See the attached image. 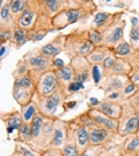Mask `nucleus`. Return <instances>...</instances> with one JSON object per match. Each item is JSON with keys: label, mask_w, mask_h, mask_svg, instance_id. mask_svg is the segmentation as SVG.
Listing matches in <instances>:
<instances>
[{"label": "nucleus", "mask_w": 139, "mask_h": 156, "mask_svg": "<svg viewBox=\"0 0 139 156\" xmlns=\"http://www.w3.org/2000/svg\"><path fill=\"white\" fill-rule=\"evenodd\" d=\"M110 51H111V49H108L107 47H104V45H99V47H95L94 49H92V52L86 59H87V62L90 63L91 67L102 66L103 60L106 59V56L108 55Z\"/></svg>", "instance_id": "nucleus-25"}, {"label": "nucleus", "mask_w": 139, "mask_h": 156, "mask_svg": "<svg viewBox=\"0 0 139 156\" xmlns=\"http://www.w3.org/2000/svg\"><path fill=\"white\" fill-rule=\"evenodd\" d=\"M63 156H80V151L76 145V140H75V135H74V128L72 124L70 122V128H68V136L64 145L60 150Z\"/></svg>", "instance_id": "nucleus-21"}, {"label": "nucleus", "mask_w": 139, "mask_h": 156, "mask_svg": "<svg viewBox=\"0 0 139 156\" xmlns=\"http://www.w3.org/2000/svg\"><path fill=\"white\" fill-rule=\"evenodd\" d=\"M12 96L20 107H24V105L34 101L35 96H36V92H31V91L21 90V88H17V87H12Z\"/></svg>", "instance_id": "nucleus-23"}, {"label": "nucleus", "mask_w": 139, "mask_h": 156, "mask_svg": "<svg viewBox=\"0 0 139 156\" xmlns=\"http://www.w3.org/2000/svg\"><path fill=\"white\" fill-rule=\"evenodd\" d=\"M102 156H111V155H102Z\"/></svg>", "instance_id": "nucleus-50"}, {"label": "nucleus", "mask_w": 139, "mask_h": 156, "mask_svg": "<svg viewBox=\"0 0 139 156\" xmlns=\"http://www.w3.org/2000/svg\"><path fill=\"white\" fill-rule=\"evenodd\" d=\"M139 154V136L131 135V136L123 137L122 140V155L124 156H135Z\"/></svg>", "instance_id": "nucleus-22"}, {"label": "nucleus", "mask_w": 139, "mask_h": 156, "mask_svg": "<svg viewBox=\"0 0 139 156\" xmlns=\"http://www.w3.org/2000/svg\"><path fill=\"white\" fill-rule=\"evenodd\" d=\"M15 150L19 151L23 156H40V154H39V152L34 151L31 147H28V145L24 144V143H16Z\"/></svg>", "instance_id": "nucleus-38"}, {"label": "nucleus", "mask_w": 139, "mask_h": 156, "mask_svg": "<svg viewBox=\"0 0 139 156\" xmlns=\"http://www.w3.org/2000/svg\"><path fill=\"white\" fill-rule=\"evenodd\" d=\"M55 72H56L58 79H59L60 86H62L63 88H66V90H67V87L75 80V71H74L72 66H71L70 63L66 67H63V68L55 71Z\"/></svg>", "instance_id": "nucleus-24"}, {"label": "nucleus", "mask_w": 139, "mask_h": 156, "mask_svg": "<svg viewBox=\"0 0 139 156\" xmlns=\"http://www.w3.org/2000/svg\"><path fill=\"white\" fill-rule=\"evenodd\" d=\"M138 129H139V116L133 105L126 103V104H123V112L119 119L118 135L122 137L138 135Z\"/></svg>", "instance_id": "nucleus-5"}, {"label": "nucleus", "mask_w": 139, "mask_h": 156, "mask_svg": "<svg viewBox=\"0 0 139 156\" xmlns=\"http://www.w3.org/2000/svg\"><path fill=\"white\" fill-rule=\"evenodd\" d=\"M11 49V44H0V60H3Z\"/></svg>", "instance_id": "nucleus-47"}, {"label": "nucleus", "mask_w": 139, "mask_h": 156, "mask_svg": "<svg viewBox=\"0 0 139 156\" xmlns=\"http://www.w3.org/2000/svg\"><path fill=\"white\" fill-rule=\"evenodd\" d=\"M16 143H24V144H30L32 141V129H31V124L23 123V126L19 128V131L16 132L15 137Z\"/></svg>", "instance_id": "nucleus-32"}, {"label": "nucleus", "mask_w": 139, "mask_h": 156, "mask_svg": "<svg viewBox=\"0 0 139 156\" xmlns=\"http://www.w3.org/2000/svg\"><path fill=\"white\" fill-rule=\"evenodd\" d=\"M70 120H63L59 116L55 118V128L52 133V140L49 144V150H62L68 136Z\"/></svg>", "instance_id": "nucleus-9"}, {"label": "nucleus", "mask_w": 139, "mask_h": 156, "mask_svg": "<svg viewBox=\"0 0 139 156\" xmlns=\"http://www.w3.org/2000/svg\"><path fill=\"white\" fill-rule=\"evenodd\" d=\"M28 73H30L28 64L24 62L23 59L19 60V62L16 63V67H15V69H13V72H12L13 79H17V77H21V76H26V75H28Z\"/></svg>", "instance_id": "nucleus-33"}, {"label": "nucleus", "mask_w": 139, "mask_h": 156, "mask_svg": "<svg viewBox=\"0 0 139 156\" xmlns=\"http://www.w3.org/2000/svg\"><path fill=\"white\" fill-rule=\"evenodd\" d=\"M130 81L127 76H120V75H106L103 76L102 81L99 83L98 88L104 92V94H110V92L115 91H122L126 84Z\"/></svg>", "instance_id": "nucleus-12"}, {"label": "nucleus", "mask_w": 139, "mask_h": 156, "mask_svg": "<svg viewBox=\"0 0 139 156\" xmlns=\"http://www.w3.org/2000/svg\"><path fill=\"white\" fill-rule=\"evenodd\" d=\"M71 124H72V128H74V135H75V140H76V145L79 148L80 154L84 152L90 147V129L87 127L82 126V124L75 123L72 119L70 120Z\"/></svg>", "instance_id": "nucleus-15"}, {"label": "nucleus", "mask_w": 139, "mask_h": 156, "mask_svg": "<svg viewBox=\"0 0 139 156\" xmlns=\"http://www.w3.org/2000/svg\"><path fill=\"white\" fill-rule=\"evenodd\" d=\"M7 3H8V8L12 13V16L17 22L19 17L23 15V12L28 7V0H7Z\"/></svg>", "instance_id": "nucleus-29"}, {"label": "nucleus", "mask_w": 139, "mask_h": 156, "mask_svg": "<svg viewBox=\"0 0 139 156\" xmlns=\"http://www.w3.org/2000/svg\"><path fill=\"white\" fill-rule=\"evenodd\" d=\"M2 122L5 124L7 133L12 135L13 132H17L19 128L23 126V119H21V113L20 111H9V112H3L2 113Z\"/></svg>", "instance_id": "nucleus-16"}, {"label": "nucleus", "mask_w": 139, "mask_h": 156, "mask_svg": "<svg viewBox=\"0 0 139 156\" xmlns=\"http://www.w3.org/2000/svg\"><path fill=\"white\" fill-rule=\"evenodd\" d=\"M131 72H133V67L131 64L124 59H116V63L114 64L110 72H107L106 75H120V76H127L130 77ZM103 75V76H106Z\"/></svg>", "instance_id": "nucleus-26"}, {"label": "nucleus", "mask_w": 139, "mask_h": 156, "mask_svg": "<svg viewBox=\"0 0 139 156\" xmlns=\"http://www.w3.org/2000/svg\"><path fill=\"white\" fill-rule=\"evenodd\" d=\"M64 45H66V35L58 34L49 43L42 45V47L39 48V51H40L42 55H44L46 58L53 60L64 51Z\"/></svg>", "instance_id": "nucleus-10"}, {"label": "nucleus", "mask_w": 139, "mask_h": 156, "mask_svg": "<svg viewBox=\"0 0 139 156\" xmlns=\"http://www.w3.org/2000/svg\"><path fill=\"white\" fill-rule=\"evenodd\" d=\"M118 137V133H112L104 128H95L90 129V145L92 147H106L107 144L112 143Z\"/></svg>", "instance_id": "nucleus-14"}, {"label": "nucleus", "mask_w": 139, "mask_h": 156, "mask_svg": "<svg viewBox=\"0 0 139 156\" xmlns=\"http://www.w3.org/2000/svg\"><path fill=\"white\" fill-rule=\"evenodd\" d=\"M116 16V12H104V11H98L92 16L91 19V27L92 30H96L99 32L104 31L107 26L114 20V17Z\"/></svg>", "instance_id": "nucleus-19"}, {"label": "nucleus", "mask_w": 139, "mask_h": 156, "mask_svg": "<svg viewBox=\"0 0 139 156\" xmlns=\"http://www.w3.org/2000/svg\"><path fill=\"white\" fill-rule=\"evenodd\" d=\"M20 113H21L23 123L31 124V122L35 119V116L39 113V109H38L36 103L32 101V103H30V104L24 105V107H20Z\"/></svg>", "instance_id": "nucleus-31"}, {"label": "nucleus", "mask_w": 139, "mask_h": 156, "mask_svg": "<svg viewBox=\"0 0 139 156\" xmlns=\"http://www.w3.org/2000/svg\"><path fill=\"white\" fill-rule=\"evenodd\" d=\"M23 60L28 64L30 73L35 79H38L42 73L52 69V60L46 58L44 55H42V52L39 51V49L28 51L27 54L23 56Z\"/></svg>", "instance_id": "nucleus-6"}, {"label": "nucleus", "mask_w": 139, "mask_h": 156, "mask_svg": "<svg viewBox=\"0 0 139 156\" xmlns=\"http://www.w3.org/2000/svg\"><path fill=\"white\" fill-rule=\"evenodd\" d=\"M101 66H94V67H91V77H92V80H94V83H95V86L98 87L99 86V83L102 81V77L103 75L101 73Z\"/></svg>", "instance_id": "nucleus-43"}, {"label": "nucleus", "mask_w": 139, "mask_h": 156, "mask_svg": "<svg viewBox=\"0 0 139 156\" xmlns=\"http://www.w3.org/2000/svg\"><path fill=\"white\" fill-rule=\"evenodd\" d=\"M84 87V84H80V83H75V81H72V83L70 84L68 87H67V92L71 95L72 92H75V91H79V90H82V88Z\"/></svg>", "instance_id": "nucleus-46"}, {"label": "nucleus", "mask_w": 139, "mask_h": 156, "mask_svg": "<svg viewBox=\"0 0 139 156\" xmlns=\"http://www.w3.org/2000/svg\"><path fill=\"white\" fill-rule=\"evenodd\" d=\"M112 52H114V55H115L118 59L130 60L135 54H137L138 51H135V49L131 47V44L128 43L127 40H123L122 43H119L115 48L112 49Z\"/></svg>", "instance_id": "nucleus-27"}, {"label": "nucleus", "mask_w": 139, "mask_h": 156, "mask_svg": "<svg viewBox=\"0 0 139 156\" xmlns=\"http://www.w3.org/2000/svg\"><path fill=\"white\" fill-rule=\"evenodd\" d=\"M103 100H107V101H111V103H115V104H126L127 100L126 98L122 95V92L120 91H115V92H110V94H106L104 98H103Z\"/></svg>", "instance_id": "nucleus-34"}, {"label": "nucleus", "mask_w": 139, "mask_h": 156, "mask_svg": "<svg viewBox=\"0 0 139 156\" xmlns=\"http://www.w3.org/2000/svg\"><path fill=\"white\" fill-rule=\"evenodd\" d=\"M30 3L38 15H44L49 19H53L67 7V0H30Z\"/></svg>", "instance_id": "nucleus-8"}, {"label": "nucleus", "mask_w": 139, "mask_h": 156, "mask_svg": "<svg viewBox=\"0 0 139 156\" xmlns=\"http://www.w3.org/2000/svg\"><path fill=\"white\" fill-rule=\"evenodd\" d=\"M67 64H68V63H64L63 59L56 58V59L52 60V69H53V71H58V69H60V68H63V67H66Z\"/></svg>", "instance_id": "nucleus-44"}, {"label": "nucleus", "mask_w": 139, "mask_h": 156, "mask_svg": "<svg viewBox=\"0 0 139 156\" xmlns=\"http://www.w3.org/2000/svg\"><path fill=\"white\" fill-rule=\"evenodd\" d=\"M13 36V30L0 28V44H11Z\"/></svg>", "instance_id": "nucleus-41"}, {"label": "nucleus", "mask_w": 139, "mask_h": 156, "mask_svg": "<svg viewBox=\"0 0 139 156\" xmlns=\"http://www.w3.org/2000/svg\"><path fill=\"white\" fill-rule=\"evenodd\" d=\"M70 64L75 71V83L84 84L91 77V66L86 58H72L70 60Z\"/></svg>", "instance_id": "nucleus-11"}, {"label": "nucleus", "mask_w": 139, "mask_h": 156, "mask_svg": "<svg viewBox=\"0 0 139 156\" xmlns=\"http://www.w3.org/2000/svg\"><path fill=\"white\" fill-rule=\"evenodd\" d=\"M28 41V32L26 30L20 27H16L13 30V36H12V41H11V45H12L15 49L21 48L24 44Z\"/></svg>", "instance_id": "nucleus-30"}, {"label": "nucleus", "mask_w": 139, "mask_h": 156, "mask_svg": "<svg viewBox=\"0 0 139 156\" xmlns=\"http://www.w3.org/2000/svg\"><path fill=\"white\" fill-rule=\"evenodd\" d=\"M116 56L114 55V52H112V49L108 52V55L106 56V59L103 60V63H102V66H101V68L103 71V75H106L107 72H110L111 71V68L114 67V64L116 63Z\"/></svg>", "instance_id": "nucleus-35"}, {"label": "nucleus", "mask_w": 139, "mask_h": 156, "mask_svg": "<svg viewBox=\"0 0 139 156\" xmlns=\"http://www.w3.org/2000/svg\"><path fill=\"white\" fill-rule=\"evenodd\" d=\"M48 35V31H39V30H32L28 32V41L32 43H38V41L43 40Z\"/></svg>", "instance_id": "nucleus-39"}, {"label": "nucleus", "mask_w": 139, "mask_h": 156, "mask_svg": "<svg viewBox=\"0 0 139 156\" xmlns=\"http://www.w3.org/2000/svg\"><path fill=\"white\" fill-rule=\"evenodd\" d=\"M138 136H139V129H138Z\"/></svg>", "instance_id": "nucleus-52"}, {"label": "nucleus", "mask_w": 139, "mask_h": 156, "mask_svg": "<svg viewBox=\"0 0 139 156\" xmlns=\"http://www.w3.org/2000/svg\"><path fill=\"white\" fill-rule=\"evenodd\" d=\"M87 35H88V40H90V43L94 45V47L103 45L102 32H99V31H96V30H92V28H87Z\"/></svg>", "instance_id": "nucleus-36"}, {"label": "nucleus", "mask_w": 139, "mask_h": 156, "mask_svg": "<svg viewBox=\"0 0 139 156\" xmlns=\"http://www.w3.org/2000/svg\"><path fill=\"white\" fill-rule=\"evenodd\" d=\"M94 109H98L99 112L104 113L106 116L111 118L114 120H119L123 112V105L120 104H115V103L107 101V100H101L99 104H96L95 107H92Z\"/></svg>", "instance_id": "nucleus-18"}, {"label": "nucleus", "mask_w": 139, "mask_h": 156, "mask_svg": "<svg viewBox=\"0 0 139 156\" xmlns=\"http://www.w3.org/2000/svg\"><path fill=\"white\" fill-rule=\"evenodd\" d=\"M128 43L135 51H139V27H131L128 34Z\"/></svg>", "instance_id": "nucleus-37"}, {"label": "nucleus", "mask_w": 139, "mask_h": 156, "mask_svg": "<svg viewBox=\"0 0 139 156\" xmlns=\"http://www.w3.org/2000/svg\"><path fill=\"white\" fill-rule=\"evenodd\" d=\"M94 48L88 40L87 30H75L66 35L64 52L68 55L70 60L72 58H87Z\"/></svg>", "instance_id": "nucleus-2"}, {"label": "nucleus", "mask_w": 139, "mask_h": 156, "mask_svg": "<svg viewBox=\"0 0 139 156\" xmlns=\"http://www.w3.org/2000/svg\"><path fill=\"white\" fill-rule=\"evenodd\" d=\"M104 150L106 147H92V145H90L84 152H82L80 156H102Z\"/></svg>", "instance_id": "nucleus-42"}, {"label": "nucleus", "mask_w": 139, "mask_h": 156, "mask_svg": "<svg viewBox=\"0 0 139 156\" xmlns=\"http://www.w3.org/2000/svg\"><path fill=\"white\" fill-rule=\"evenodd\" d=\"M138 91H139V88H138L137 86H135L134 83H131V81H128V83L126 84V87H124V88H123V90L120 91V92H122V95H123L124 98H126V100H128V99H130L131 96H134V95L137 94Z\"/></svg>", "instance_id": "nucleus-40"}, {"label": "nucleus", "mask_w": 139, "mask_h": 156, "mask_svg": "<svg viewBox=\"0 0 139 156\" xmlns=\"http://www.w3.org/2000/svg\"><path fill=\"white\" fill-rule=\"evenodd\" d=\"M36 20H38V12H36V9L31 5L30 0H28V7L26 8V11L23 12V15L19 17L16 24H17V27L23 28L27 32H30V31L34 30L35 24H36Z\"/></svg>", "instance_id": "nucleus-17"}, {"label": "nucleus", "mask_w": 139, "mask_h": 156, "mask_svg": "<svg viewBox=\"0 0 139 156\" xmlns=\"http://www.w3.org/2000/svg\"><path fill=\"white\" fill-rule=\"evenodd\" d=\"M70 96V94L67 92L66 88H60L58 92H55L51 96H47V98H42V96H35L34 101L38 105V109H39V113H42L43 116L48 119H55L58 118V109L60 105H64L66 104V100L67 98Z\"/></svg>", "instance_id": "nucleus-3"}, {"label": "nucleus", "mask_w": 139, "mask_h": 156, "mask_svg": "<svg viewBox=\"0 0 139 156\" xmlns=\"http://www.w3.org/2000/svg\"><path fill=\"white\" fill-rule=\"evenodd\" d=\"M16 27H17L16 20L9 11L8 3H7V0H3L2 5H0V28H4V30H15Z\"/></svg>", "instance_id": "nucleus-20"}, {"label": "nucleus", "mask_w": 139, "mask_h": 156, "mask_svg": "<svg viewBox=\"0 0 139 156\" xmlns=\"http://www.w3.org/2000/svg\"><path fill=\"white\" fill-rule=\"evenodd\" d=\"M87 113L90 115V118L94 120V123L96 124V127L99 128H104L107 131L112 133H118V128H119V120H114L108 116H106L104 113L99 112L98 109L94 108H88Z\"/></svg>", "instance_id": "nucleus-13"}, {"label": "nucleus", "mask_w": 139, "mask_h": 156, "mask_svg": "<svg viewBox=\"0 0 139 156\" xmlns=\"http://www.w3.org/2000/svg\"><path fill=\"white\" fill-rule=\"evenodd\" d=\"M128 79H130L131 83H134L135 86L139 88V67L138 68H135V69H133V72H131V75H130Z\"/></svg>", "instance_id": "nucleus-45"}, {"label": "nucleus", "mask_w": 139, "mask_h": 156, "mask_svg": "<svg viewBox=\"0 0 139 156\" xmlns=\"http://www.w3.org/2000/svg\"><path fill=\"white\" fill-rule=\"evenodd\" d=\"M13 87L21 88V90H26V91H31V92H36V79L31 73H28L26 76L13 79Z\"/></svg>", "instance_id": "nucleus-28"}, {"label": "nucleus", "mask_w": 139, "mask_h": 156, "mask_svg": "<svg viewBox=\"0 0 139 156\" xmlns=\"http://www.w3.org/2000/svg\"><path fill=\"white\" fill-rule=\"evenodd\" d=\"M96 13V4L90 0H67V7L52 19L53 31H62L74 23H87Z\"/></svg>", "instance_id": "nucleus-1"}, {"label": "nucleus", "mask_w": 139, "mask_h": 156, "mask_svg": "<svg viewBox=\"0 0 139 156\" xmlns=\"http://www.w3.org/2000/svg\"><path fill=\"white\" fill-rule=\"evenodd\" d=\"M59 156H63V155H62V152H60V155H59Z\"/></svg>", "instance_id": "nucleus-51"}, {"label": "nucleus", "mask_w": 139, "mask_h": 156, "mask_svg": "<svg viewBox=\"0 0 139 156\" xmlns=\"http://www.w3.org/2000/svg\"><path fill=\"white\" fill-rule=\"evenodd\" d=\"M124 11H118L114 20L102 31L103 45L108 49H114L119 43L124 40V30H126V20L123 19Z\"/></svg>", "instance_id": "nucleus-4"}, {"label": "nucleus", "mask_w": 139, "mask_h": 156, "mask_svg": "<svg viewBox=\"0 0 139 156\" xmlns=\"http://www.w3.org/2000/svg\"><path fill=\"white\" fill-rule=\"evenodd\" d=\"M9 156H23V155H21V154H20V152L17 151V150H15V151H13V152H12V154H11Z\"/></svg>", "instance_id": "nucleus-49"}, {"label": "nucleus", "mask_w": 139, "mask_h": 156, "mask_svg": "<svg viewBox=\"0 0 139 156\" xmlns=\"http://www.w3.org/2000/svg\"><path fill=\"white\" fill-rule=\"evenodd\" d=\"M135 156H139V154H137V155H135Z\"/></svg>", "instance_id": "nucleus-53"}, {"label": "nucleus", "mask_w": 139, "mask_h": 156, "mask_svg": "<svg viewBox=\"0 0 139 156\" xmlns=\"http://www.w3.org/2000/svg\"><path fill=\"white\" fill-rule=\"evenodd\" d=\"M60 155V150H47L43 154H40V156H59Z\"/></svg>", "instance_id": "nucleus-48"}, {"label": "nucleus", "mask_w": 139, "mask_h": 156, "mask_svg": "<svg viewBox=\"0 0 139 156\" xmlns=\"http://www.w3.org/2000/svg\"><path fill=\"white\" fill-rule=\"evenodd\" d=\"M62 86L59 83V79L56 76V72L53 69H49L47 72L42 73L36 79V95L42 98L51 96L55 92H58Z\"/></svg>", "instance_id": "nucleus-7"}]
</instances>
